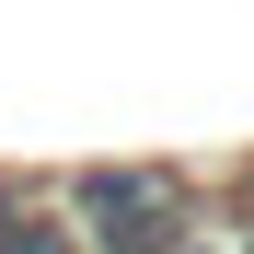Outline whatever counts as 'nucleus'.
Instances as JSON below:
<instances>
[{
	"label": "nucleus",
	"mask_w": 254,
	"mask_h": 254,
	"mask_svg": "<svg viewBox=\"0 0 254 254\" xmlns=\"http://www.w3.org/2000/svg\"><path fill=\"white\" fill-rule=\"evenodd\" d=\"M81 231L104 254H174L185 196H174V174H150V162H93V174H81Z\"/></svg>",
	"instance_id": "obj_1"
},
{
	"label": "nucleus",
	"mask_w": 254,
	"mask_h": 254,
	"mask_svg": "<svg viewBox=\"0 0 254 254\" xmlns=\"http://www.w3.org/2000/svg\"><path fill=\"white\" fill-rule=\"evenodd\" d=\"M0 254H69L58 220H0Z\"/></svg>",
	"instance_id": "obj_2"
}]
</instances>
